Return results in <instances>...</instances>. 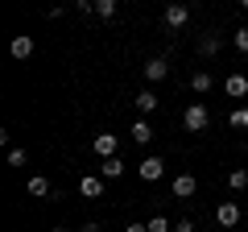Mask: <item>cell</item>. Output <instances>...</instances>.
<instances>
[{
  "mask_svg": "<svg viewBox=\"0 0 248 232\" xmlns=\"http://www.w3.org/2000/svg\"><path fill=\"white\" fill-rule=\"evenodd\" d=\"M182 125H186V133H207V125H211V112H207V104H186V112H182Z\"/></svg>",
  "mask_w": 248,
  "mask_h": 232,
  "instance_id": "6da1fadb",
  "label": "cell"
},
{
  "mask_svg": "<svg viewBox=\"0 0 248 232\" xmlns=\"http://www.w3.org/2000/svg\"><path fill=\"white\" fill-rule=\"evenodd\" d=\"M161 21H166L170 33H178V29L190 25V4H166V13H161Z\"/></svg>",
  "mask_w": 248,
  "mask_h": 232,
  "instance_id": "7a4b0ae2",
  "label": "cell"
},
{
  "mask_svg": "<svg viewBox=\"0 0 248 232\" xmlns=\"http://www.w3.org/2000/svg\"><path fill=\"white\" fill-rule=\"evenodd\" d=\"M116 149H120V137L116 133H95L91 137V153H95V158H116Z\"/></svg>",
  "mask_w": 248,
  "mask_h": 232,
  "instance_id": "3957f363",
  "label": "cell"
},
{
  "mask_svg": "<svg viewBox=\"0 0 248 232\" xmlns=\"http://www.w3.org/2000/svg\"><path fill=\"white\" fill-rule=\"evenodd\" d=\"M240 215H244V212H240V203H236V199H223V203L215 207V224H219V228H236V224H240Z\"/></svg>",
  "mask_w": 248,
  "mask_h": 232,
  "instance_id": "277c9868",
  "label": "cell"
},
{
  "mask_svg": "<svg viewBox=\"0 0 248 232\" xmlns=\"http://www.w3.org/2000/svg\"><path fill=\"white\" fill-rule=\"evenodd\" d=\"M195 191H199V179H195V174H178V179L170 182V195L182 199V203H186V199H195Z\"/></svg>",
  "mask_w": 248,
  "mask_h": 232,
  "instance_id": "5b68a950",
  "label": "cell"
},
{
  "mask_svg": "<svg viewBox=\"0 0 248 232\" xmlns=\"http://www.w3.org/2000/svg\"><path fill=\"white\" fill-rule=\"evenodd\" d=\"M33 50H37V42H33L29 33H17V37L9 42V54L17 58V63H29V58H33Z\"/></svg>",
  "mask_w": 248,
  "mask_h": 232,
  "instance_id": "8992f818",
  "label": "cell"
},
{
  "mask_svg": "<svg viewBox=\"0 0 248 232\" xmlns=\"http://www.w3.org/2000/svg\"><path fill=\"white\" fill-rule=\"evenodd\" d=\"M223 96H232V99H248V75L232 71L228 79H223Z\"/></svg>",
  "mask_w": 248,
  "mask_h": 232,
  "instance_id": "52a82bcc",
  "label": "cell"
},
{
  "mask_svg": "<svg viewBox=\"0 0 248 232\" xmlns=\"http://www.w3.org/2000/svg\"><path fill=\"white\" fill-rule=\"evenodd\" d=\"M133 104H137V112H141L145 120H149V116L157 112V91H153V87H141V91L133 96Z\"/></svg>",
  "mask_w": 248,
  "mask_h": 232,
  "instance_id": "ba28073f",
  "label": "cell"
},
{
  "mask_svg": "<svg viewBox=\"0 0 248 232\" xmlns=\"http://www.w3.org/2000/svg\"><path fill=\"white\" fill-rule=\"evenodd\" d=\"M79 195L83 199H104V179H99V174H83L79 179Z\"/></svg>",
  "mask_w": 248,
  "mask_h": 232,
  "instance_id": "9c48e42d",
  "label": "cell"
},
{
  "mask_svg": "<svg viewBox=\"0 0 248 232\" xmlns=\"http://www.w3.org/2000/svg\"><path fill=\"white\" fill-rule=\"evenodd\" d=\"M137 174H141L145 182H157L161 174H166V162H161V158H145L141 166H137Z\"/></svg>",
  "mask_w": 248,
  "mask_h": 232,
  "instance_id": "30bf717a",
  "label": "cell"
},
{
  "mask_svg": "<svg viewBox=\"0 0 248 232\" xmlns=\"http://www.w3.org/2000/svg\"><path fill=\"white\" fill-rule=\"evenodd\" d=\"M170 75V63L166 58H149V63H145V83H161Z\"/></svg>",
  "mask_w": 248,
  "mask_h": 232,
  "instance_id": "8fae6325",
  "label": "cell"
},
{
  "mask_svg": "<svg viewBox=\"0 0 248 232\" xmlns=\"http://www.w3.org/2000/svg\"><path fill=\"white\" fill-rule=\"evenodd\" d=\"M219 46H223L219 33H203V37H199V58H215V54H219Z\"/></svg>",
  "mask_w": 248,
  "mask_h": 232,
  "instance_id": "7c38bea8",
  "label": "cell"
},
{
  "mask_svg": "<svg viewBox=\"0 0 248 232\" xmlns=\"http://www.w3.org/2000/svg\"><path fill=\"white\" fill-rule=\"evenodd\" d=\"M211 87H215V75L211 71H195V75H190V91H195V96H207Z\"/></svg>",
  "mask_w": 248,
  "mask_h": 232,
  "instance_id": "4fadbf2b",
  "label": "cell"
},
{
  "mask_svg": "<svg viewBox=\"0 0 248 232\" xmlns=\"http://www.w3.org/2000/svg\"><path fill=\"white\" fill-rule=\"evenodd\" d=\"M128 137H133L137 145H149V141H153V125H149V120L141 116V120H133V129H128Z\"/></svg>",
  "mask_w": 248,
  "mask_h": 232,
  "instance_id": "5bb4252c",
  "label": "cell"
},
{
  "mask_svg": "<svg viewBox=\"0 0 248 232\" xmlns=\"http://www.w3.org/2000/svg\"><path fill=\"white\" fill-rule=\"evenodd\" d=\"M25 191L33 199H50V179H46V174H33V179L25 182Z\"/></svg>",
  "mask_w": 248,
  "mask_h": 232,
  "instance_id": "9a60e30c",
  "label": "cell"
},
{
  "mask_svg": "<svg viewBox=\"0 0 248 232\" xmlns=\"http://www.w3.org/2000/svg\"><path fill=\"white\" fill-rule=\"evenodd\" d=\"M120 174H124V162H120V158H108L104 166H99V179H104V182H112V179H120Z\"/></svg>",
  "mask_w": 248,
  "mask_h": 232,
  "instance_id": "2e32d148",
  "label": "cell"
},
{
  "mask_svg": "<svg viewBox=\"0 0 248 232\" xmlns=\"http://www.w3.org/2000/svg\"><path fill=\"white\" fill-rule=\"evenodd\" d=\"M116 13H120V4H116V0H95V17H104V21H112Z\"/></svg>",
  "mask_w": 248,
  "mask_h": 232,
  "instance_id": "e0dca14e",
  "label": "cell"
},
{
  "mask_svg": "<svg viewBox=\"0 0 248 232\" xmlns=\"http://www.w3.org/2000/svg\"><path fill=\"white\" fill-rule=\"evenodd\" d=\"M228 187L232 191H248V170H232V174H228Z\"/></svg>",
  "mask_w": 248,
  "mask_h": 232,
  "instance_id": "ac0fdd59",
  "label": "cell"
},
{
  "mask_svg": "<svg viewBox=\"0 0 248 232\" xmlns=\"http://www.w3.org/2000/svg\"><path fill=\"white\" fill-rule=\"evenodd\" d=\"M145 228H149V232H174V224H170L166 215H149V220H145Z\"/></svg>",
  "mask_w": 248,
  "mask_h": 232,
  "instance_id": "d6986e66",
  "label": "cell"
},
{
  "mask_svg": "<svg viewBox=\"0 0 248 232\" xmlns=\"http://www.w3.org/2000/svg\"><path fill=\"white\" fill-rule=\"evenodd\" d=\"M232 42H236V50H240V54H248V25H240L236 33H232Z\"/></svg>",
  "mask_w": 248,
  "mask_h": 232,
  "instance_id": "ffe728a7",
  "label": "cell"
},
{
  "mask_svg": "<svg viewBox=\"0 0 248 232\" xmlns=\"http://www.w3.org/2000/svg\"><path fill=\"white\" fill-rule=\"evenodd\" d=\"M25 162H29V158H25V149H17V145H9V166H17V170H21Z\"/></svg>",
  "mask_w": 248,
  "mask_h": 232,
  "instance_id": "44dd1931",
  "label": "cell"
},
{
  "mask_svg": "<svg viewBox=\"0 0 248 232\" xmlns=\"http://www.w3.org/2000/svg\"><path fill=\"white\" fill-rule=\"evenodd\" d=\"M232 125H236V129H248V104H244V108H236V112H232Z\"/></svg>",
  "mask_w": 248,
  "mask_h": 232,
  "instance_id": "7402d4cb",
  "label": "cell"
},
{
  "mask_svg": "<svg viewBox=\"0 0 248 232\" xmlns=\"http://www.w3.org/2000/svg\"><path fill=\"white\" fill-rule=\"evenodd\" d=\"M75 13H83V17H91V13H95V0H79V4H75Z\"/></svg>",
  "mask_w": 248,
  "mask_h": 232,
  "instance_id": "603a6c76",
  "label": "cell"
},
{
  "mask_svg": "<svg viewBox=\"0 0 248 232\" xmlns=\"http://www.w3.org/2000/svg\"><path fill=\"white\" fill-rule=\"evenodd\" d=\"M174 232H199V228H195V220H178Z\"/></svg>",
  "mask_w": 248,
  "mask_h": 232,
  "instance_id": "cb8c5ba5",
  "label": "cell"
},
{
  "mask_svg": "<svg viewBox=\"0 0 248 232\" xmlns=\"http://www.w3.org/2000/svg\"><path fill=\"white\" fill-rule=\"evenodd\" d=\"M79 232H99V220H87V224H83Z\"/></svg>",
  "mask_w": 248,
  "mask_h": 232,
  "instance_id": "d4e9b609",
  "label": "cell"
},
{
  "mask_svg": "<svg viewBox=\"0 0 248 232\" xmlns=\"http://www.w3.org/2000/svg\"><path fill=\"white\" fill-rule=\"evenodd\" d=\"M124 232H149L145 224H124Z\"/></svg>",
  "mask_w": 248,
  "mask_h": 232,
  "instance_id": "484cf974",
  "label": "cell"
},
{
  "mask_svg": "<svg viewBox=\"0 0 248 232\" xmlns=\"http://www.w3.org/2000/svg\"><path fill=\"white\" fill-rule=\"evenodd\" d=\"M54 232H75V228H66V224H58V228H54Z\"/></svg>",
  "mask_w": 248,
  "mask_h": 232,
  "instance_id": "4316f807",
  "label": "cell"
},
{
  "mask_svg": "<svg viewBox=\"0 0 248 232\" xmlns=\"http://www.w3.org/2000/svg\"><path fill=\"white\" fill-rule=\"evenodd\" d=\"M244 153H248V145H244Z\"/></svg>",
  "mask_w": 248,
  "mask_h": 232,
  "instance_id": "83f0119b",
  "label": "cell"
}]
</instances>
